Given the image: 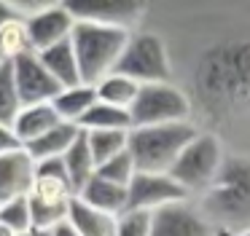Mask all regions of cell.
Masks as SVG:
<instances>
[{
  "mask_svg": "<svg viewBox=\"0 0 250 236\" xmlns=\"http://www.w3.org/2000/svg\"><path fill=\"white\" fill-rule=\"evenodd\" d=\"M86 139L94 161H97V169L129 150V132H86Z\"/></svg>",
  "mask_w": 250,
  "mask_h": 236,
  "instance_id": "obj_25",
  "label": "cell"
},
{
  "mask_svg": "<svg viewBox=\"0 0 250 236\" xmlns=\"http://www.w3.org/2000/svg\"><path fill=\"white\" fill-rule=\"evenodd\" d=\"M30 207H33L35 228L51 231L60 223L70 220V209L76 204V188L67 177V166L62 158L38 164L35 185L30 191Z\"/></svg>",
  "mask_w": 250,
  "mask_h": 236,
  "instance_id": "obj_5",
  "label": "cell"
},
{
  "mask_svg": "<svg viewBox=\"0 0 250 236\" xmlns=\"http://www.w3.org/2000/svg\"><path fill=\"white\" fill-rule=\"evenodd\" d=\"M81 129L76 123H65L62 121L60 126H54L51 132H46L43 137L33 139L30 145H24L30 156H33L35 164H43V161H54V158H65V153L73 148V142L78 139Z\"/></svg>",
  "mask_w": 250,
  "mask_h": 236,
  "instance_id": "obj_16",
  "label": "cell"
},
{
  "mask_svg": "<svg viewBox=\"0 0 250 236\" xmlns=\"http://www.w3.org/2000/svg\"><path fill=\"white\" fill-rule=\"evenodd\" d=\"M199 134L191 121L164 123V126H140L129 132V156L135 158L137 172L169 175L188 142Z\"/></svg>",
  "mask_w": 250,
  "mask_h": 236,
  "instance_id": "obj_4",
  "label": "cell"
},
{
  "mask_svg": "<svg viewBox=\"0 0 250 236\" xmlns=\"http://www.w3.org/2000/svg\"><path fill=\"white\" fill-rule=\"evenodd\" d=\"M78 21H92V24L103 27H121V30H132L143 24L146 19V3H135V0H76L67 3Z\"/></svg>",
  "mask_w": 250,
  "mask_h": 236,
  "instance_id": "obj_9",
  "label": "cell"
},
{
  "mask_svg": "<svg viewBox=\"0 0 250 236\" xmlns=\"http://www.w3.org/2000/svg\"><path fill=\"white\" fill-rule=\"evenodd\" d=\"M14 64V78H17V89L22 97V105H49L60 97L62 86L54 80V75L43 67L38 54H24Z\"/></svg>",
  "mask_w": 250,
  "mask_h": 236,
  "instance_id": "obj_12",
  "label": "cell"
},
{
  "mask_svg": "<svg viewBox=\"0 0 250 236\" xmlns=\"http://www.w3.org/2000/svg\"><path fill=\"white\" fill-rule=\"evenodd\" d=\"M221 231L199 212L194 201H180L153 215V236H218Z\"/></svg>",
  "mask_w": 250,
  "mask_h": 236,
  "instance_id": "obj_13",
  "label": "cell"
},
{
  "mask_svg": "<svg viewBox=\"0 0 250 236\" xmlns=\"http://www.w3.org/2000/svg\"><path fill=\"white\" fill-rule=\"evenodd\" d=\"M119 236H153V212L126 209L119 215Z\"/></svg>",
  "mask_w": 250,
  "mask_h": 236,
  "instance_id": "obj_28",
  "label": "cell"
},
{
  "mask_svg": "<svg viewBox=\"0 0 250 236\" xmlns=\"http://www.w3.org/2000/svg\"><path fill=\"white\" fill-rule=\"evenodd\" d=\"M180 201H191L188 193L178 185L172 175H148V172H137L135 180L129 185V209H140V212H153L172 207Z\"/></svg>",
  "mask_w": 250,
  "mask_h": 236,
  "instance_id": "obj_11",
  "label": "cell"
},
{
  "mask_svg": "<svg viewBox=\"0 0 250 236\" xmlns=\"http://www.w3.org/2000/svg\"><path fill=\"white\" fill-rule=\"evenodd\" d=\"M218 236H231V234H218Z\"/></svg>",
  "mask_w": 250,
  "mask_h": 236,
  "instance_id": "obj_35",
  "label": "cell"
},
{
  "mask_svg": "<svg viewBox=\"0 0 250 236\" xmlns=\"http://www.w3.org/2000/svg\"><path fill=\"white\" fill-rule=\"evenodd\" d=\"M132 129L140 126H164V123H186L191 121V102L180 86L167 83H146L140 86L135 105H132Z\"/></svg>",
  "mask_w": 250,
  "mask_h": 236,
  "instance_id": "obj_8",
  "label": "cell"
},
{
  "mask_svg": "<svg viewBox=\"0 0 250 236\" xmlns=\"http://www.w3.org/2000/svg\"><path fill=\"white\" fill-rule=\"evenodd\" d=\"M22 107L24 105H22V97H19V89H17V78H14V64L3 62L0 64V123L14 129Z\"/></svg>",
  "mask_w": 250,
  "mask_h": 236,
  "instance_id": "obj_24",
  "label": "cell"
},
{
  "mask_svg": "<svg viewBox=\"0 0 250 236\" xmlns=\"http://www.w3.org/2000/svg\"><path fill=\"white\" fill-rule=\"evenodd\" d=\"M129 38H132V30L78 21L70 40H73V48H76L83 83L97 86L100 80L113 75L119 70V62L126 51Z\"/></svg>",
  "mask_w": 250,
  "mask_h": 236,
  "instance_id": "obj_3",
  "label": "cell"
},
{
  "mask_svg": "<svg viewBox=\"0 0 250 236\" xmlns=\"http://www.w3.org/2000/svg\"><path fill=\"white\" fill-rule=\"evenodd\" d=\"M0 64H3V62H0Z\"/></svg>",
  "mask_w": 250,
  "mask_h": 236,
  "instance_id": "obj_36",
  "label": "cell"
},
{
  "mask_svg": "<svg viewBox=\"0 0 250 236\" xmlns=\"http://www.w3.org/2000/svg\"><path fill=\"white\" fill-rule=\"evenodd\" d=\"M38 175V164L24 148L0 156V204L30 196Z\"/></svg>",
  "mask_w": 250,
  "mask_h": 236,
  "instance_id": "obj_14",
  "label": "cell"
},
{
  "mask_svg": "<svg viewBox=\"0 0 250 236\" xmlns=\"http://www.w3.org/2000/svg\"><path fill=\"white\" fill-rule=\"evenodd\" d=\"M22 236H51V231H43V228H33V231H27V234H22Z\"/></svg>",
  "mask_w": 250,
  "mask_h": 236,
  "instance_id": "obj_32",
  "label": "cell"
},
{
  "mask_svg": "<svg viewBox=\"0 0 250 236\" xmlns=\"http://www.w3.org/2000/svg\"><path fill=\"white\" fill-rule=\"evenodd\" d=\"M78 19L73 16L67 3H46L38 14L27 16V32L33 51L41 54L46 48H54L60 43L70 40Z\"/></svg>",
  "mask_w": 250,
  "mask_h": 236,
  "instance_id": "obj_10",
  "label": "cell"
},
{
  "mask_svg": "<svg viewBox=\"0 0 250 236\" xmlns=\"http://www.w3.org/2000/svg\"><path fill=\"white\" fill-rule=\"evenodd\" d=\"M237 236H250V231H245V234H237Z\"/></svg>",
  "mask_w": 250,
  "mask_h": 236,
  "instance_id": "obj_34",
  "label": "cell"
},
{
  "mask_svg": "<svg viewBox=\"0 0 250 236\" xmlns=\"http://www.w3.org/2000/svg\"><path fill=\"white\" fill-rule=\"evenodd\" d=\"M78 201L92 207V209H97V212L119 217V215H124L126 209H129V188L116 185V182L103 180L100 175H94L92 180L78 191Z\"/></svg>",
  "mask_w": 250,
  "mask_h": 236,
  "instance_id": "obj_15",
  "label": "cell"
},
{
  "mask_svg": "<svg viewBox=\"0 0 250 236\" xmlns=\"http://www.w3.org/2000/svg\"><path fill=\"white\" fill-rule=\"evenodd\" d=\"M17 14V5H11V3H0V30H3V24H6L11 16Z\"/></svg>",
  "mask_w": 250,
  "mask_h": 236,
  "instance_id": "obj_31",
  "label": "cell"
},
{
  "mask_svg": "<svg viewBox=\"0 0 250 236\" xmlns=\"http://www.w3.org/2000/svg\"><path fill=\"white\" fill-rule=\"evenodd\" d=\"M83 132H132V113L97 102L78 123Z\"/></svg>",
  "mask_w": 250,
  "mask_h": 236,
  "instance_id": "obj_22",
  "label": "cell"
},
{
  "mask_svg": "<svg viewBox=\"0 0 250 236\" xmlns=\"http://www.w3.org/2000/svg\"><path fill=\"white\" fill-rule=\"evenodd\" d=\"M226 156H229V150L223 148V142L215 134L199 132L188 142V148L180 153V158L175 161L169 175L188 193L191 201H196V198L205 196L215 185V180L221 177L223 164H226Z\"/></svg>",
  "mask_w": 250,
  "mask_h": 236,
  "instance_id": "obj_6",
  "label": "cell"
},
{
  "mask_svg": "<svg viewBox=\"0 0 250 236\" xmlns=\"http://www.w3.org/2000/svg\"><path fill=\"white\" fill-rule=\"evenodd\" d=\"M97 102H100L97 99V89L89 86V83H81V86H73V89H62L60 97H57L51 105H54L57 116H60L65 123H76L78 126V123L83 121V116H86Z\"/></svg>",
  "mask_w": 250,
  "mask_h": 236,
  "instance_id": "obj_19",
  "label": "cell"
},
{
  "mask_svg": "<svg viewBox=\"0 0 250 236\" xmlns=\"http://www.w3.org/2000/svg\"><path fill=\"white\" fill-rule=\"evenodd\" d=\"M60 123H62V118L57 116L51 102L49 105H30V107H22L17 123H14V132H17L19 142H22V148H24V145H30L33 139H38V137H43L46 132H51L54 126H60Z\"/></svg>",
  "mask_w": 250,
  "mask_h": 236,
  "instance_id": "obj_18",
  "label": "cell"
},
{
  "mask_svg": "<svg viewBox=\"0 0 250 236\" xmlns=\"http://www.w3.org/2000/svg\"><path fill=\"white\" fill-rule=\"evenodd\" d=\"M51 236H81L76 231V225L70 223V220H65V223H60L57 228H51Z\"/></svg>",
  "mask_w": 250,
  "mask_h": 236,
  "instance_id": "obj_30",
  "label": "cell"
},
{
  "mask_svg": "<svg viewBox=\"0 0 250 236\" xmlns=\"http://www.w3.org/2000/svg\"><path fill=\"white\" fill-rule=\"evenodd\" d=\"M199 212L215 225L221 234H245L250 231V158L248 156H226V164L215 185L196 198Z\"/></svg>",
  "mask_w": 250,
  "mask_h": 236,
  "instance_id": "obj_2",
  "label": "cell"
},
{
  "mask_svg": "<svg viewBox=\"0 0 250 236\" xmlns=\"http://www.w3.org/2000/svg\"><path fill=\"white\" fill-rule=\"evenodd\" d=\"M0 225H6L8 231H14L17 236L27 234L35 228V217H33V207L30 198H14L8 204H0Z\"/></svg>",
  "mask_w": 250,
  "mask_h": 236,
  "instance_id": "obj_26",
  "label": "cell"
},
{
  "mask_svg": "<svg viewBox=\"0 0 250 236\" xmlns=\"http://www.w3.org/2000/svg\"><path fill=\"white\" fill-rule=\"evenodd\" d=\"M43 67L54 75V80L62 86V89H73V86H81V67H78V57L76 48H73V40H65L54 48H46V51L38 54Z\"/></svg>",
  "mask_w": 250,
  "mask_h": 236,
  "instance_id": "obj_17",
  "label": "cell"
},
{
  "mask_svg": "<svg viewBox=\"0 0 250 236\" xmlns=\"http://www.w3.org/2000/svg\"><path fill=\"white\" fill-rule=\"evenodd\" d=\"M97 99L105 102V105H113V107H121V110H132L137 94H140V83L121 73H113L108 75L105 80H100L97 86Z\"/></svg>",
  "mask_w": 250,
  "mask_h": 236,
  "instance_id": "obj_23",
  "label": "cell"
},
{
  "mask_svg": "<svg viewBox=\"0 0 250 236\" xmlns=\"http://www.w3.org/2000/svg\"><path fill=\"white\" fill-rule=\"evenodd\" d=\"M0 236H17V234H14V231H8L6 225H0Z\"/></svg>",
  "mask_w": 250,
  "mask_h": 236,
  "instance_id": "obj_33",
  "label": "cell"
},
{
  "mask_svg": "<svg viewBox=\"0 0 250 236\" xmlns=\"http://www.w3.org/2000/svg\"><path fill=\"white\" fill-rule=\"evenodd\" d=\"M17 148H22L17 132H14L11 126H3V123H0V156L11 153V150H17Z\"/></svg>",
  "mask_w": 250,
  "mask_h": 236,
  "instance_id": "obj_29",
  "label": "cell"
},
{
  "mask_svg": "<svg viewBox=\"0 0 250 236\" xmlns=\"http://www.w3.org/2000/svg\"><path fill=\"white\" fill-rule=\"evenodd\" d=\"M70 223L76 225L81 236H119V217L86 207V204L78 201V196L70 209Z\"/></svg>",
  "mask_w": 250,
  "mask_h": 236,
  "instance_id": "obj_21",
  "label": "cell"
},
{
  "mask_svg": "<svg viewBox=\"0 0 250 236\" xmlns=\"http://www.w3.org/2000/svg\"><path fill=\"white\" fill-rule=\"evenodd\" d=\"M65 166H67V177H70L73 188H76V196L94 175H97V161L92 156V148H89V139H86V132L81 129L78 139L73 142V148L65 153Z\"/></svg>",
  "mask_w": 250,
  "mask_h": 236,
  "instance_id": "obj_20",
  "label": "cell"
},
{
  "mask_svg": "<svg viewBox=\"0 0 250 236\" xmlns=\"http://www.w3.org/2000/svg\"><path fill=\"white\" fill-rule=\"evenodd\" d=\"M116 73L137 80L140 86L172 80V62H169V51L162 35H156L148 27H137L126 43V51Z\"/></svg>",
  "mask_w": 250,
  "mask_h": 236,
  "instance_id": "obj_7",
  "label": "cell"
},
{
  "mask_svg": "<svg viewBox=\"0 0 250 236\" xmlns=\"http://www.w3.org/2000/svg\"><path fill=\"white\" fill-rule=\"evenodd\" d=\"M97 175L103 177V180H110V182H116V185L129 188L132 180H135V175H137L135 158H132L129 150H126V153H121V156H116V158H110L108 164H103V166L97 169Z\"/></svg>",
  "mask_w": 250,
  "mask_h": 236,
  "instance_id": "obj_27",
  "label": "cell"
},
{
  "mask_svg": "<svg viewBox=\"0 0 250 236\" xmlns=\"http://www.w3.org/2000/svg\"><path fill=\"white\" fill-rule=\"evenodd\" d=\"M167 43L172 83L191 102V123L231 156L250 158V3H178L146 11Z\"/></svg>",
  "mask_w": 250,
  "mask_h": 236,
  "instance_id": "obj_1",
  "label": "cell"
}]
</instances>
